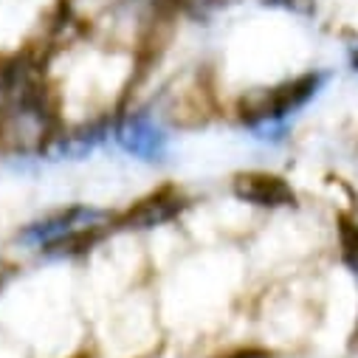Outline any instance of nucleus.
Segmentation results:
<instances>
[{
	"label": "nucleus",
	"instance_id": "obj_9",
	"mask_svg": "<svg viewBox=\"0 0 358 358\" xmlns=\"http://www.w3.org/2000/svg\"><path fill=\"white\" fill-rule=\"evenodd\" d=\"M265 12H280L296 20H313L316 17V0H254Z\"/></svg>",
	"mask_w": 358,
	"mask_h": 358
},
{
	"label": "nucleus",
	"instance_id": "obj_5",
	"mask_svg": "<svg viewBox=\"0 0 358 358\" xmlns=\"http://www.w3.org/2000/svg\"><path fill=\"white\" fill-rule=\"evenodd\" d=\"M195 209V198L181 189V187H161L136 201L130 209L119 212L116 234H130V237H144L164 231L175 223H181L189 212Z\"/></svg>",
	"mask_w": 358,
	"mask_h": 358
},
{
	"label": "nucleus",
	"instance_id": "obj_6",
	"mask_svg": "<svg viewBox=\"0 0 358 358\" xmlns=\"http://www.w3.org/2000/svg\"><path fill=\"white\" fill-rule=\"evenodd\" d=\"M229 192L237 203L251 206V209H265V212H280V209H294L296 206V192L285 178L265 172V169H251V172H237L229 181Z\"/></svg>",
	"mask_w": 358,
	"mask_h": 358
},
{
	"label": "nucleus",
	"instance_id": "obj_2",
	"mask_svg": "<svg viewBox=\"0 0 358 358\" xmlns=\"http://www.w3.org/2000/svg\"><path fill=\"white\" fill-rule=\"evenodd\" d=\"M333 71L308 68L271 85L243 91L234 105V127L262 150H280L291 141L296 119L327 91Z\"/></svg>",
	"mask_w": 358,
	"mask_h": 358
},
{
	"label": "nucleus",
	"instance_id": "obj_1",
	"mask_svg": "<svg viewBox=\"0 0 358 358\" xmlns=\"http://www.w3.org/2000/svg\"><path fill=\"white\" fill-rule=\"evenodd\" d=\"M119 209L71 201L54 209H45L23 220L12 245L31 259V265H82L91 259L99 245L116 234Z\"/></svg>",
	"mask_w": 358,
	"mask_h": 358
},
{
	"label": "nucleus",
	"instance_id": "obj_7",
	"mask_svg": "<svg viewBox=\"0 0 358 358\" xmlns=\"http://www.w3.org/2000/svg\"><path fill=\"white\" fill-rule=\"evenodd\" d=\"M338 257H341V265L347 268L350 274L358 277V223L350 220V217H338Z\"/></svg>",
	"mask_w": 358,
	"mask_h": 358
},
{
	"label": "nucleus",
	"instance_id": "obj_3",
	"mask_svg": "<svg viewBox=\"0 0 358 358\" xmlns=\"http://www.w3.org/2000/svg\"><path fill=\"white\" fill-rule=\"evenodd\" d=\"M175 122L161 91L127 99L110 119V150L147 169L175 164Z\"/></svg>",
	"mask_w": 358,
	"mask_h": 358
},
{
	"label": "nucleus",
	"instance_id": "obj_8",
	"mask_svg": "<svg viewBox=\"0 0 358 358\" xmlns=\"http://www.w3.org/2000/svg\"><path fill=\"white\" fill-rule=\"evenodd\" d=\"M65 3H68V15L76 23H94L102 15L119 9L124 0H65Z\"/></svg>",
	"mask_w": 358,
	"mask_h": 358
},
{
	"label": "nucleus",
	"instance_id": "obj_4",
	"mask_svg": "<svg viewBox=\"0 0 358 358\" xmlns=\"http://www.w3.org/2000/svg\"><path fill=\"white\" fill-rule=\"evenodd\" d=\"M68 17L65 0H0V62L40 57Z\"/></svg>",
	"mask_w": 358,
	"mask_h": 358
},
{
	"label": "nucleus",
	"instance_id": "obj_10",
	"mask_svg": "<svg viewBox=\"0 0 358 358\" xmlns=\"http://www.w3.org/2000/svg\"><path fill=\"white\" fill-rule=\"evenodd\" d=\"M347 65H350V71L352 73H358V43L350 48V57H347Z\"/></svg>",
	"mask_w": 358,
	"mask_h": 358
}]
</instances>
